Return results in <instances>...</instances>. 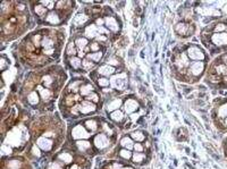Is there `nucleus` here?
<instances>
[{
    "label": "nucleus",
    "mask_w": 227,
    "mask_h": 169,
    "mask_svg": "<svg viewBox=\"0 0 227 169\" xmlns=\"http://www.w3.org/2000/svg\"><path fill=\"white\" fill-rule=\"evenodd\" d=\"M110 85L114 89H117V90H124V89H126V85H127V77H126L125 74L112 76L111 80H110Z\"/></svg>",
    "instance_id": "f257e3e1"
},
{
    "label": "nucleus",
    "mask_w": 227,
    "mask_h": 169,
    "mask_svg": "<svg viewBox=\"0 0 227 169\" xmlns=\"http://www.w3.org/2000/svg\"><path fill=\"white\" fill-rule=\"evenodd\" d=\"M72 136H73V138L80 141V140H84V138H90L91 133H89V131H86L84 126L76 125L72 131Z\"/></svg>",
    "instance_id": "f03ea898"
},
{
    "label": "nucleus",
    "mask_w": 227,
    "mask_h": 169,
    "mask_svg": "<svg viewBox=\"0 0 227 169\" xmlns=\"http://www.w3.org/2000/svg\"><path fill=\"white\" fill-rule=\"evenodd\" d=\"M37 145L40 147L41 150L44 151V152H49V151L52 150L53 147V142L52 140H50L49 138H46V136H41L37 140Z\"/></svg>",
    "instance_id": "7ed1b4c3"
},
{
    "label": "nucleus",
    "mask_w": 227,
    "mask_h": 169,
    "mask_svg": "<svg viewBox=\"0 0 227 169\" xmlns=\"http://www.w3.org/2000/svg\"><path fill=\"white\" fill-rule=\"evenodd\" d=\"M78 113H82V115H89V113H93V111H96V104H93V102H91V101H83L82 104H78Z\"/></svg>",
    "instance_id": "20e7f679"
},
{
    "label": "nucleus",
    "mask_w": 227,
    "mask_h": 169,
    "mask_svg": "<svg viewBox=\"0 0 227 169\" xmlns=\"http://www.w3.org/2000/svg\"><path fill=\"white\" fill-rule=\"evenodd\" d=\"M93 142H94V145L96 147V149H99V150H103V149H106V147H109V144H110L109 138H107L103 133L96 135V138H94Z\"/></svg>",
    "instance_id": "39448f33"
},
{
    "label": "nucleus",
    "mask_w": 227,
    "mask_h": 169,
    "mask_svg": "<svg viewBox=\"0 0 227 169\" xmlns=\"http://www.w3.org/2000/svg\"><path fill=\"white\" fill-rule=\"evenodd\" d=\"M105 27H106L109 32L110 31L117 32L119 28L117 19H116L115 17H112V16H107V17H105Z\"/></svg>",
    "instance_id": "423d86ee"
},
{
    "label": "nucleus",
    "mask_w": 227,
    "mask_h": 169,
    "mask_svg": "<svg viewBox=\"0 0 227 169\" xmlns=\"http://www.w3.org/2000/svg\"><path fill=\"white\" fill-rule=\"evenodd\" d=\"M98 35H99V27L96 24H91L85 27L84 36L86 39H96Z\"/></svg>",
    "instance_id": "0eeeda50"
},
{
    "label": "nucleus",
    "mask_w": 227,
    "mask_h": 169,
    "mask_svg": "<svg viewBox=\"0 0 227 169\" xmlns=\"http://www.w3.org/2000/svg\"><path fill=\"white\" fill-rule=\"evenodd\" d=\"M187 56H189V58L192 60H202L203 58H205V55H203L202 51L195 47L189 48V50H187Z\"/></svg>",
    "instance_id": "6e6552de"
},
{
    "label": "nucleus",
    "mask_w": 227,
    "mask_h": 169,
    "mask_svg": "<svg viewBox=\"0 0 227 169\" xmlns=\"http://www.w3.org/2000/svg\"><path fill=\"white\" fill-rule=\"evenodd\" d=\"M137 108H139V104L136 102V100H134V99H127V100L125 101L124 110L127 115H132L134 111H136Z\"/></svg>",
    "instance_id": "1a4fd4ad"
},
{
    "label": "nucleus",
    "mask_w": 227,
    "mask_h": 169,
    "mask_svg": "<svg viewBox=\"0 0 227 169\" xmlns=\"http://www.w3.org/2000/svg\"><path fill=\"white\" fill-rule=\"evenodd\" d=\"M46 22L51 24V25H59V23L62 22V18H60L59 14L52 10V12H49L47 14V17H46Z\"/></svg>",
    "instance_id": "9d476101"
},
{
    "label": "nucleus",
    "mask_w": 227,
    "mask_h": 169,
    "mask_svg": "<svg viewBox=\"0 0 227 169\" xmlns=\"http://www.w3.org/2000/svg\"><path fill=\"white\" fill-rule=\"evenodd\" d=\"M121 106V100L119 98H116V99H112V100H110L108 104H107L106 110L108 113H112V111H115V110H119Z\"/></svg>",
    "instance_id": "9b49d317"
},
{
    "label": "nucleus",
    "mask_w": 227,
    "mask_h": 169,
    "mask_svg": "<svg viewBox=\"0 0 227 169\" xmlns=\"http://www.w3.org/2000/svg\"><path fill=\"white\" fill-rule=\"evenodd\" d=\"M115 70H116L115 67H112V66L108 65V64H105V65L100 66L99 68H98V73L101 74V75H103L105 77L112 75V74L115 73Z\"/></svg>",
    "instance_id": "f8f14e48"
},
{
    "label": "nucleus",
    "mask_w": 227,
    "mask_h": 169,
    "mask_svg": "<svg viewBox=\"0 0 227 169\" xmlns=\"http://www.w3.org/2000/svg\"><path fill=\"white\" fill-rule=\"evenodd\" d=\"M203 68H205V65H203V63H200V61H195L190 66V70L194 76H199L203 72Z\"/></svg>",
    "instance_id": "ddd939ff"
},
{
    "label": "nucleus",
    "mask_w": 227,
    "mask_h": 169,
    "mask_svg": "<svg viewBox=\"0 0 227 169\" xmlns=\"http://www.w3.org/2000/svg\"><path fill=\"white\" fill-rule=\"evenodd\" d=\"M175 31L177 32L178 34H182V35H189L190 33V26L185 24V23H180L177 25L175 26Z\"/></svg>",
    "instance_id": "4468645a"
},
{
    "label": "nucleus",
    "mask_w": 227,
    "mask_h": 169,
    "mask_svg": "<svg viewBox=\"0 0 227 169\" xmlns=\"http://www.w3.org/2000/svg\"><path fill=\"white\" fill-rule=\"evenodd\" d=\"M212 41L215 42L216 44H226L227 43V34L226 33H217V34H214L212 36Z\"/></svg>",
    "instance_id": "2eb2a0df"
},
{
    "label": "nucleus",
    "mask_w": 227,
    "mask_h": 169,
    "mask_svg": "<svg viewBox=\"0 0 227 169\" xmlns=\"http://www.w3.org/2000/svg\"><path fill=\"white\" fill-rule=\"evenodd\" d=\"M103 52L102 51H98V52H90L86 55V59L91 60L92 63H99L102 59Z\"/></svg>",
    "instance_id": "dca6fc26"
},
{
    "label": "nucleus",
    "mask_w": 227,
    "mask_h": 169,
    "mask_svg": "<svg viewBox=\"0 0 227 169\" xmlns=\"http://www.w3.org/2000/svg\"><path fill=\"white\" fill-rule=\"evenodd\" d=\"M58 160L62 165H68V163L73 162V156L71 153H68V152H62L58 157Z\"/></svg>",
    "instance_id": "f3484780"
},
{
    "label": "nucleus",
    "mask_w": 227,
    "mask_h": 169,
    "mask_svg": "<svg viewBox=\"0 0 227 169\" xmlns=\"http://www.w3.org/2000/svg\"><path fill=\"white\" fill-rule=\"evenodd\" d=\"M121 145L124 149H127V150H133L134 147V142L131 138H128V136H125L121 140Z\"/></svg>",
    "instance_id": "a211bd4d"
},
{
    "label": "nucleus",
    "mask_w": 227,
    "mask_h": 169,
    "mask_svg": "<svg viewBox=\"0 0 227 169\" xmlns=\"http://www.w3.org/2000/svg\"><path fill=\"white\" fill-rule=\"evenodd\" d=\"M89 21V17L86 15H84V14H78V15L75 16L74 18V25L76 26H83L85 23Z\"/></svg>",
    "instance_id": "6ab92c4d"
},
{
    "label": "nucleus",
    "mask_w": 227,
    "mask_h": 169,
    "mask_svg": "<svg viewBox=\"0 0 227 169\" xmlns=\"http://www.w3.org/2000/svg\"><path fill=\"white\" fill-rule=\"evenodd\" d=\"M76 147H77L80 151H87L91 149V143L86 140H80V141H76Z\"/></svg>",
    "instance_id": "aec40b11"
},
{
    "label": "nucleus",
    "mask_w": 227,
    "mask_h": 169,
    "mask_svg": "<svg viewBox=\"0 0 227 169\" xmlns=\"http://www.w3.org/2000/svg\"><path fill=\"white\" fill-rule=\"evenodd\" d=\"M37 90L39 91V93H40V97L43 99V100H48V99H50V97L52 95V93H51V91H50V89H44L43 86H37Z\"/></svg>",
    "instance_id": "412c9836"
},
{
    "label": "nucleus",
    "mask_w": 227,
    "mask_h": 169,
    "mask_svg": "<svg viewBox=\"0 0 227 169\" xmlns=\"http://www.w3.org/2000/svg\"><path fill=\"white\" fill-rule=\"evenodd\" d=\"M109 117H110V119L114 120L115 123H121V120L124 119V113H121V110H115V111L110 113Z\"/></svg>",
    "instance_id": "4be33fe9"
},
{
    "label": "nucleus",
    "mask_w": 227,
    "mask_h": 169,
    "mask_svg": "<svg viewBox=\"0 0 227 169\" xmlns=\"http://www.w3.org/2000/svg\"><path fill=\"white\" fill-rule=\"evenodd\" d=\"M89 40H87L85 36H81V38H77L75 40V46L77 47V49H82L83 50L84 48H86L89 46Z\"/></svg>",
    "instance_id": "5701e85b"
},
{
    "label": "nucleus",
    "mask_w": 227,
    "mask_h": 169,
    "mask_svg": "<svg viewBox=\"0 0 227 169\" xmlns=\"http://www.w3.org/2000/svg\"><path fill=\"white\" fill-rule=\"evenodd\" d=\"M69 65H71V67L74 69H78L82 67V60L80 57L77 56H74V57H71L69 58Z\"/></svg>",
    "instance_id": "b1692460"
},
{
    "label": "nucleus",
    "mask_w": 227,
    "mask_h": 169,
    "mask_svg": "<svg viewBox=\"0 0 227 169\" xmlns=\"http://www.w3.org/2000/svg\"><path fill=\"white\" fill-rule=\"evenodd\" d=\"M93 92V85L92 84H85V85H82L81 88H80V93L84 97H87L90 93Z\"/></svg>",
    "instance_id": "393cba45"
},
{
    "label": "nucleus",
    "mask_w": 227,
    "mask_h": 169,
    "mask_svg": "<svg viewBox=\"0 0 227 169\" xmlns=\"http://www.w3.org/2000/svg\"><path fill=\"white\" fill-rule=\"evenodd\" d=\"M27 101L28 104H32V106H35V104H39V93L37 91H33L27 95Z\"/></svg>",
    "instance_id": "a878e982"
},
{
    "label": "nucleus",
    "mask_w": 227,
    "mask_h": 169,
    "mask_svg": "<svg viewBox=\"0 0 227 169\" xmlns=\"http://www.w3.org/2000/svg\"><path fill=\"white\" fill-rule=\"evenodd\" d=\"M53 44H55V41L52 39H50L49 36H44L41 41V46L43 49H51V48H53Z\"/></svg>",
    "instance_id": "bb28decb"
},
{
    "label": "nucleus",
    "mask_w": 227,
    "mask_h": 169,
    "mask_svg": "<svg viewBox=\"0 0 227 169\" xmlns=\"http://www.w3.org/2000/svg\"><path fill=\"white\" fill-rule=\"evenodd\" d=\"M47 8L44 6H42L41 3H37L34 6V13H35V15H37V16H43V15H46L47 14Z\"/></svg>",
    "instance_id": "cd10ccee"
},
{
    "label": "nucleus",
    "mask_w": 227,
    "mask_h": 169,
    "mask_svg": "<svg viewBox=\"0 0 227 169\" xmlns=\"http://www.w3.org/2000/svg\"><path fill=\"white\" fill-rule=\"evenodd\" d=\"M76 46H75V42H71V43L68 44V47H67V50H66V53L68 55V56L71 57H74L76 56V53H77L78 49H76Z\"/></svg>",
    "instance_id": "c85d7f7f"
},
{
    "label": "nucleus",
    "mask_w": 227,
    "mask_h": 169,
    "mask_svg": "<svg viewBox=\"0 0 227 169\" xmlns=\"http://www.w3.org/2000/svg\"><path fill=\"white\" fill-rule=\"evenodd\" d=\"M131 138H133L134 141L136 142H142L144 141V138H146V135L142 133V132H133V133H131Z\"/></svg>",
    "instance_id": "c756f323"
},
{
    "label": "nucleus",
    "mask_w": 227,
    "mask_h": 169,
    "mask_svg": "<svg viewBox=\"0 0 227 169\" xmlns=\"http://www.w3.org/2000/svg\"><path fill=\"white\" fill-rule=\"evenodd\" d=\"M84 126L86 127L89 132H94L98 128V124L94 120H91V119H89V120H86V122L84 123Z\"/></svg>",
    "instance_id": "7c9ffc66"
},
{
    "label": "nucleus",
    "mask_w": 227,
    "mask_h": 169,
    "mask_svg": "<svg viewBox=\"0 0 227 169\" xmlns=\"http://www.w3.org/2000/svg\"><path fill=\"white\" fill-rule=\"evenodd\" d=\"M132 156H133V153L131 152V150H127V149H124V147H123V149L119 151V157L123 158V159H125V160L131 159Z\"/></svg>",
    "instance_id": "2f4dec72"
},
{
    "label": "nucleus",
    "mask_w": 227,
    "mask_h": 169,
    "mask_svg": "<svg viewBox=\"0 0 227 169\" xmlns=\"http://www.w3.org/2000/svg\"><path fill=\"white\" fill-rule=\"evenodd\" d=\"M94 67V63H92L91 60L89 59H82V68L84 69V70H90V69H92Z\"/></svg>",
    "instance_id": "473e14b6"
},
{
    "label": "nucleus",
    "mask_w": 227,
    "mask_h": 169,
    "mask_svg": "<svg viewBox=\"0 0 227 169\" xmlns=\"http://www.w3.org/2000/svg\"><path fill=\"white\" fill-rule=\"evenodd\" d=\"M132 159H133L134 162L140 163V162H142V160L146 159V156H144L142 152H134L133 156H132Z\"/></svg>",
    "instance_id": "72a5a7b5"
},
{
    "label": "nucleus",
    "mask_w": 227,
    "mask_h": 169,
    "mask_svg": "<svg viewBox=\"0 0 227 169\" xmlns=\"http://www.w3.org/2000/svg\"><path fill=\"white\" fill-rule=\"evenodd\" d=\"M96 82H98V85H99L100 88H107L110 84V81L107 77H99Z\"/></svg>",
    "instance_id": "f704fd0d"
},
{
    "label": "nucleus",
    "mask_w": 227,
    "mask_h": 169,
    "mask_svg": "<svg viewBox=\"0 0 227 169\" xmlns=\"http://www.w3.org/2000/svg\"><path fill=\"white\" fill-rule=\"evenodd\" d=\"M40 3L42 6H44L47 9H50L52 12L53 8H56V2L55 1H49V0H46V1H40Z\"/></svg>",
    "instance_id": "c9c22d12"
},
{
    "label": "nucleus",
    "mask_w": 227,
    "mask_h": 169,
    "mask_svg": "<svg viewBox=\"0 0 227 169\" xmlns=\"http://www.w3.org/2000/svg\"><path fill=\"white\" fill-rule=\"evenodd\" d=\"M48 169H64V166L59 161H53L48 165Z\"/></svg>",
    "instance_id": "e433bc0d"
},
{
    "label": "nucleus",
    "mask_w": 227,
    "mask_h": 169,
    "mask_svg": "<svg viewBox=\"0 0 227 169\" xmlns=\"http://www.w3.org/2000/svg\"><path fill=\"white\" fill-rule=\"evenodd\" d=\"M85 100L87 101H92V102H98L99 101V95L96 93H94V92H92V93H90L87 97H85Z\"/></svg>",
    "instance_id": "4c0bfd02"
},
{
    "label": "nucleus",
    "mask_w": 227,
    "mask_h": 169,
    "mask_svg": "<svg viewBox=\"0 0 227 169\" xmlns=\"http://www.w3.org/2000/svg\"><path fill=\"white\" fill-rule=\"evenodd\" d=\"M89 47H90V50L93 51V52H98V51H100V43L99 42H96V41L91 42V43L89 44Z\"/></svg>",
    "instance_id": "58836bf2"
},
{
    "label": "nucleus",
    "mask_w": 227,
    "mask_h": 169,
    "mask_svg": "<svg viewBox=\"0 0 227 169\" xmlns=\"http://www.w3.org/2000/svg\"><path fill=\"white\" fill-rule=\"evenodd\" d=\"M42 82H43V85L46 86L47 89H49L51 85H52V83H53V80L50 76H44L43 77V80H42Z\"/></svg>",
    "instance_id": "ea45409f"
},
{
    "label": "nucleus",
    "mask_w": 227,
    "mask_h": 169,
    "mask_svg": "<svg viewBox=\"0 0 227 169\" xmlns=\"http://www.w3.org/2000/svg\"><path fill=\"white\" fill-rule=\"evenodd\" d=\"M107 64L110 65V66H112V67H115V66L118 65L119 61L116 57H110V58H108V60H107Z\"/></svg>",
    "instance_id": "a19ab883"
},
{
    "label": "nucleus",
    "mask_w": 227,
    "mask_h": 169,
    "mask_svg": "<svg viewBox=\"0 0 227 169\" xmlns=\"http://www.w3.org/2000/svg\"><path fill=\"white\" fill-rule=\"evenodd\" d=\"M19 167V161L17 159H14V160H10L9 162V168L12 169H18Z\"/></svg>",
    "instance_id": "79ce46f5"
},
{
    "label": "nucleus",
    "mask_w": 227,
    "mask_h": 169,
    "mask_svg": "<svg viewBox=\"0 0 227 169\" xmlns=\"http://www.w3.org/2000/svg\"><path fill=\"white\" fill-rule=\"evenodd\" d=\"M133 150H135V152H142L143 151V145L141 143H134V147H133Z\"/></svg>",
    "instance_id": "37998d69"
},
{
    "label": "nucleus",
    "mask_w": 227,
    "mask_h": 169,
    "mask_svg": "<svg viewBox=\"0 0 227 169\" xmlns=\"http://www.w3.org/2000/svg\"><path fill=\"white\" fill-rule=\"evenodd\" d=\"M108 40V36L107 35H102V34H99L98 36L96 38V42H106V41Z\"/></svg>",
    "instance_id": "c03bdc74"
},
{
    "label": "nucleus",
    "mask_w": 227,
    "mask_h": 169,
    "mask_svg": "<svg viewBox=\"0 0 227 169\" xmlns=\"http://www.w3.org/2000/svg\"><path fill=\"white\" fill-rule=\"evenodd\" d=\"M39 149H40V147H32V153L34 154L35 157H40V150H39Z\"/></svg>",
    "instance_id": "a18cd8bd"
},
{
    "label": "nucleus",
    "mask_w": 227,
    "mask_h": 169,
    "mask_svg": "<svg viewBox=\"0 0 227 169\" xmlns=\"http://www.w3.org/2000/svg\"><path fill=\"white\" fill-rule=\"evenodd\" d=\"M53 52H55V48H51V49H43V53L44 55H47V56H51Z\"/></svg>",
    "instance_id": "49530a36"
},
{
    "label": "nucleus",
    "mask_w": 227,
    "mask_h": 169,
    "mask_svg": "<svg viewBox=\"0 0 227 169\" xmlns=\"http://www.w3.org/2000/svg\"><path fill=\"white\" fill-rule=\"evenodd\" d=\"M123 167L119 165V163H117V162H115L114 165H112V167H111V169H121Z\"/></svg>",
    "instance_id": "de8ad7c7"
},
{
    "label": "nucleus",
    "mask_w": 227,
    "mask_h": 169,
    "mask_svg": "<svg viewBox=\"0 0 227 169\" xmlns=\"http://www.w3.org/2000/svg\"><path fill=\"white\" fill-rule=\"evenodd\" d=\"M220 113H221V115H223V113H226V115H227V104H225V106L221 108Z\"/></svg>",
    "instance_id": "09e8293b"
},
{
    "label": "nucleus",
    "mask_w": 227,
    "mask_h": 169,
    "mask_svg": "<svg viewBox=\"0 0 227 169\" xmlns=\"http://www.w3.org/2000/svg\"><path fill=\"white\" fill-rule=\"evenodd\" d=\"M225 28L224 25H217V27H216V31H223Z\"/></svg>",
    "instance_id": "8fccbe9b"
},
{
    "label": "nucleus",
    "mask_w": 227,
    "mask_h": 169,
    "mask_svg": "<svg viewBox=\"0 0 227 169\" xmlns=\"http://www.w3.org/2000/svg\"><path fill=\"white\" fill-rule=\"evenodd\" d=\"M69 169H80V167L77 165H72V166L69 167Z\"/></svg>",
    "instance_id": "3c124183"
},
{
    "label": "nucleus",
    "mask_w": 227,
    "mask_h": 169,
    "mask_svg": "<svg viewBox=\"0 0 227 169\" xmlns=\"http://www.w3.org/2000/svg\"><path fill=\"white\" fill-rule=\"evenodd\" d=\"M121 169H134V168H132V167H123Z\"/></svg>",
    "instance_id": "603ef678"
},
{
    "label": "nucleus",
    "mask_w": 227,
    "mask_h": 169,
    "mask_svg": "<svg viewBox=\"0 0 227 169\" xmlns=\"http://www.w3.org/2000/svg\"><path fill=\"white\" fill-rule=\"evenodd\" d=\"M225 123H226V125H227V118H226V120H225Z\"/></svg>",
    "instance_id": "864d4df0"
}]
</instances>
